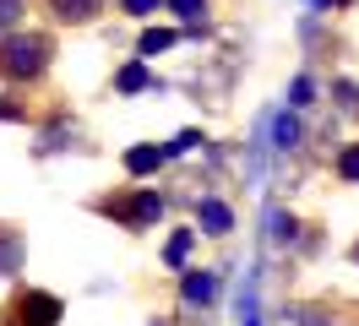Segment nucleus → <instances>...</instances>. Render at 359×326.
I'll return each instance as SVG.
<instances>
[{"label": "nucleus", "mask_w": 359, "mask_h": 326, "mask_svg": "<svg viewBox=\"0 0 359 326\" xmlns=\"http://www.w3.org/2000/svg\"><path fill=\"white\" fill-rule=\"evenodd\" d=\"M49 55H55V43L44 33H11L0 43V76L6 82H39L49 71Z\"/></svg>", "instance_id": "nucleus-1"}, {"label": "nucleus", "mask_w": 359, "mask_h": 326, "mask_svg": "<svg viewBox=\"0 0 359 326\" xmlns=\"http://www.w3.org/2000/svg\"><path fill=\"white\" fill-rule=\"evenodd\" d=\"M60 315H66V304L44 288H27L6 304V326H60Z\"/></svg>", "instance_id": "nucleus-2"}, {"label": "nucleus", "mask_w": 359, "mask_h": 326, "mask_svg": "<svg viewBox=\"0 0 359 326\" xmlns=\"http://www.w3.org/2000/svg\"><path fill=\"white\" fill-rule=\"evenodd\" d=\"M98 212H109V217H126L131 229H147V223H158L163 201H158L153 191H142V196H131V201H98Z\"/></svg>", "instance_id": "nucleus-3"}, {"label": "nucleus", "mask_w": 359, "mask_h": 326, "mask_svg": "<svg viewBox=\"0 0 359 326\" xmlns=\"http://www.w3.org/2000/svg\"><path fill=\"white\" fill-rule=\"evenodd\" d=\"M196 223H202V234H229V229H234V212H229L218 196H202V201H196Z\"/></svg>", "instance_id": "nucleus-4"}, {"label": "nucleus", "mask_w": 359, "mask_h": 326, "mask_svg": "<svg viewBox=\"0 0 359 326\" xmlns=\"http://www.w3.org/2000/svg\"><path fill=\"white\" fill-rule=\"evenodd\" d=\"M49 11H55V22H93L104 11V0H49Z\"/></svg>", "instance_id": "nucleus-5"}, {"label": "nucleus", "mask_w": 359, "mask_h": 326, "mask_svg": "<svg viewBox=\"0 0 359 326\" xmlns=\"http://www.w3.org/2000/svg\"><path fill=\"white\" fill-rule=\"evenodd\" d=\"M218 294V278L212 272H185V304H207Z\"/></svg>", "instance_id": "nucleus-6"}, {"label": "nucleus", "mask_w": 359, "mask_h": 326, "mask_svg": "<svg viewBox=\"0 0 359 326\" xmlns=\"http://www.w3.org/2000/svg\"><path fill=\"white\" fill-rule=\"evenodd\" d=\"M17 266H22V239L11 234V229H0V278L17 272Z\"/></svg>", "instance_id": "nucleus-7"}, {"label": "nucleus", "mask_w": 359, "mask_h": 326, "mask_svg": "<svg viewBox=\"0 0 359 326\" xmlns=\"http://www.w3.org/2000/svg\"><path fill=\"white\" fill-rule=\"evenodd\" d=\"M158 163H163V152H158V147H131V152H126V169H131V174H153Z\"/></svg>", "instance_id": "nucleus-8"}, {"label": "nucleus", "mask_w": 359, "mask_h": 326, "mask_svg": "<svg viewBox=\"0 0 359 326\" xmlns=\"http://www.w3.org/2000/svg\"><path fill=\"white\" fill-rule=\"evenodd\" d=\"M267 239H272V245H283V239H294V217L272 207V212H267Z\"/></svg>", "instance_id": "nucleus-9"}, {"label": "nucleus", "mask_w": 359, "mask_h": 326, "mask_svg": "<svg viewBox=\"0 0 359 326\" xmlns=\"http://www.w3.org/2000/svg\"><path fill=\"white\" fill-rule=\"evenodd\" d=\"M272 136H278L272 147H294V142H299V120H289V114H278V120H272Z\"/></svg>", "instance_id": "nucleus-10"}, {"label": "nucleus", "mask_w": 359, "mask_h": 326, "mask_svg": "<svg viewBox=\"0 0 359 326\" xmlns=\"http://www.w3.org/2000/svg\"><path fill=\"white\" fill-rule=\"evenodd\" d=\"M114 82H120V93H142V87L153 82V76H147V71H142V65H126V71H120V76H114Z\"/></svg>", "instance_id": "nucleus-11"}, {"label": "nucleus", "mask_w": 359, "mask_h": 326, "mask_svg": "<svg viewBox=\"0 0 359 326\" xmlns=\"http://www.w3.org/2000/svg\"><path fill=\"white\" fill-rule=\"evenodd\" d=\"M337 174H343L348 185H359V147H343V152H337Z\"/></svg>", "instance_id": "nucleus-12"}, {"label": "nucleus", "mask_w": 359, "mask_h": 326, "mask_svg": "<svg viewBox=\"0 0 359 326\" xmlns=\"http://www.w3.org/2000/svg\"><path fill=\"white\" fill-rule=\"evenodd\" d=\"M175 43V33L169 27H158V33H142V55H158V49H169Z\"/></svg>", "instance_id": "nucleus-13"}, {"label": "nucleus", "mask_w": 359, "mask_h": 326, "mask_svg": "<svg viewBox=\"0 0 359 326\" xmlns=\"http://www.w3.org/2000/svg\"><path fill=\"white\" fill-rule=\"evenodd\" d=\"M185 250H191V229L169 239V266H180V261H185Z\"/></svg>", "instance_id": "nucleus-14"}, {"label": "nucleus", "mask_w": 359, "mask_h": 326, "mask_svg": "<svg viewBox=\"0 0 359 326\" xmlns=\"http://www.w3.org/2000/svg\"><path fill=\"white\" fill-rule=\"evenodd\" d=\"M22 11H27V0H0V27H11Z\"/></svg>", "instance_id": "nucleus-15"}, {"label": "nucleus", "mask_w": 359, "mask_h": 326, "mask_svg": "<svg viewBox=\"0 0 359 326\" xmlns=\"http://www.w3.org/2000/svg\"><path fill=\"white\" fill-rule=\"evenodd\" d=\"M169 6H175V11H180L185 22H196V17L207 11V0H169Z\"/></svg>", "instance_id": "nucleus-16"}, {"label": "nucleus", "mask_w": 359, "mask_h": 326, "mask_svg": "<svg viewBox=\"0 0 359 326\" xmlns=\"http://www.w3.org/2000/svg\"><path fill=\"white\" fill-rule=\"evenodd\" d=\"M289 93H294L289 104H311V93H316V82H311V76H294V87H289Z\"/></svg>", "instance_id": "nucleus-17"}, {"label": "nucleus", "mask_w": 359, "mask_h": 326, "mask_svg": "<svg viewBox=\"0 0 359 326\" xmlns=\"http://www.w3.org/2000/svg\"><path fill=\"white\" fill-rule=\"evenodd\" d=\"M126 11H131V17H153L158 0H126Z\"/></svg>", "instance_id": "nucleus-18"}, {"label": "nucleus", "mask_w": 359, "mask_h": 326, "mask_svg": "<svg viewBox=\"0 0 359 326\" xmlns=\"http://www.w3.org/2000/svg\"><path fill=\"white\" fill-rule=\"evenodd\" d=\"M196 142H202V136H196V130H185V136H175V142H169V152H191Z\"/></svg>", "instance_id": "nucleus-19"}, {"label": "nucleus", "mask_w": 359, "mask_h": 326, "mask_svg": "<svg viewBox=\"0 0 359 326\" xmlns=\"http://www.w3.org/2000/svg\"><path fill=\"white\" fill-rule=\"evenodd\" d=\"M354 261H359V245H354Z\"/></svg>", "instance_id": "nucleus-20"}]
</instances>
